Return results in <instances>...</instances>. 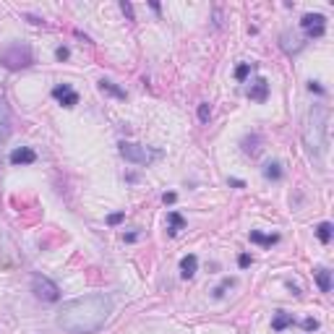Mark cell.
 Masks as SVG:
<instances>
[{"label": "cell", "mask_w": 334, "mask_h": 334, "mask_svg": "<svg viewBox=\"0 0 334 334\" xmlns=\"http://www.w3.org/2000/svg\"><path fill=\"white\" fill-rule=\"evenodd\" d=\"M110 314H113V298L105 293H94L63 303L55 321L68 334H94L105 326Z\"/></svg>", "instance_id": "obj_1"}, {"label": "cell", "mask_w": 334, "mask_h": 334, "mask_svg": "<svg viewBox=\"0 0 334 334\" xmlns=\"http://www.w3.org/2000/svg\"><path fill=\"white\" fill-rule=\"evenodd\" d=\"M303 141L314 157H324L329 146V110L324 105H314L303 120Z\"/></svg>", "instance_id": "obj_2"}, {"label": "cell", "mask_w": 334, "mask_h": 334, "mask_svg": "<svg viewBox=\"0 0 334 334\" xmlns=\"http://www.w3.org/2000/svg\"><path fill=\"white\" fill-rule=\"evenodd\" d=\"M34 63V55H32V47L24 42H11L8 47L0 53V65L8 71H21V68H29Z\"/></svg>", "instance_id": "obj_3"}, {"label": "cell", "mask_w": 334, "mask_h": 334, "mask_svg": "<svg viewBox=\"0 0 334 334\" xmlns=\"http://www.w3.org/2000/svg\"><path fill=\"white\" fill-rule=\"evenodd\" d=\"M118 151H120V157L131 165H151V160H157L160 157V151L157 149H146L141 144H133V141H120L118 144Z\"/></svg>", "instance_id": "obj_4"}, {"label": "cell", "mask_w": 334, "mask_h": 334, "mask_svg": "<svg viewBox=\"0 0 334 334\" xmlns=\"http://www.w3.org/2000/svg\"><path fill=\"white\" fill-rule=\"evenodd\" d=\"M32 293L42 303H58L60 300V287L50 277H44V274H34L32 277Z\"/></svg>", "instance_id": "obj_5"}, {"label": "cell", "mask_w": 334, "mask_h": 334, "mask_svg": "<svg viewBox=\"0 0 334 334\" xmlns=\"http://www.w3.org/2000/svg\"><path fill=\"white\" fill-rule=\"evenodd\" d=\"M300 27L305 29L308 39H319V37H324V32H326V18H324L321 13H305V16L300 18Z\"/></svg>", "instance_id": "obj_6"}, {"label": "cell", "mask_w": 334, "mask_h": 334, "mask_svg": "<svg viewBox=\"0 0 334 334\" xmlns=\"http://www.w3.org/2000/svg\"><path fill=\"white\" fill-rule=\"evenodd\" d=\"M53 97H55L63 107H76V105H79V94L73 92L71 84H58V86L53 89Z\"/></svg>", "instance_id": "obj_7"}, {"label": "cell", "mask_w": 334, "mask_h": 334, "mask_svg": "<svg viewBox=\"0 0 334 334\" xmlns=\"http://www.w3.org/2000/svg\"><path fill=\"white\" fill-rule=\"evenodd\" d=\"M11 128H13V118H11V107L8 102L0 97V144H6L11 136Z\"/></svg>", "instance_id": "obj_8"}, {"label": "cell", "mask_w": 334, "mask_h": 334, "mask_svg": "<svg viewBox=\"0 0 334 334\" xmlns=\"http://www.w3.org/2000/svg\"><path fill=\"white\" fill-rule=\"evenodd\" d=\"M11 165H34L37 162V151L34 149H29V146H16L13 151H11Z\"/></svg>", "instance_id": "obj_9"}, {"label": "cell", "mask_w": 334, "mask_h": 334, "mask_svg": "<svg viewBox=\"0 0 334 334\" xmlns=\"http://www.w3.org/2000/svg\"><path fill=\"white\" fill-rule=\"evenodd\" d=\"M248 97H251L253 102H266V97H269V81L259 79V81L248 89Z\"/></svg>", "instance_id": "obj_10"}, {"label": "cell", "mask_w": 334, "mask_h": 334, "mask_svg": "<svg viewBox=\"0 0 334 334\" xmlns=\"http://www.w3.org/2000/svg\"><path fill=\"white\" fill-rule=\"evenodd\" d=\"M196 269H198V259H196L193 253H188V256L181 259V277H183V279H191V277L196 274Z\"/></svg>", "instance_id": "obj_11"}, {"label": "cell", "mask_w": 334, "mask_h": 334, "mask_svg": "<svg viewBox=\"0 0 334 334\" xmlns=\"http://www.w3.org/2000/svg\"><path fill=\"white\" fill-rule=\"evenodd\" d=\"M240 146H243V154H251V157H256V154L261 151V136H259V133L246 136V139L240 141Z\"/></svg>", "instance_id": "obj_12"}, {"label": "cell", "mask_w": 334, "mask_h": 334, "mask_svg": "<svg viewBox=\"0 0 334 334\" xmlns=\"http://www.w3.org/2000/svg\"><path fill=\"white\" fill-rule=\"evenodd\" d=\"M183 227H186V219H183L181 214H177V212H170V214H167V235H170V238H175V235L181 233Z\"/></svg>", "instance_id": "obj_13"}, {"label": "cell", "mask_w": 334, "mask_h": 334, "mask_svg": "<svg viewBox=\"0 0 334 334\" xmlns=\"http://www.w3.org/2000/svg\"><path fill=\"white\" fill-rule=\"evenodd\" d=\"M264 177H266V181H282V177H285V170H282V162H266L264 165Z\"/></svg>", "instance_id": "obj_14"}, {"label": "cell", "mask_w": 334, "mask_h": 334, "mask_svg": "<svg viewBox=\"0 0 334 334\" xmlns=\"http://www.w3.org/2000/svg\"><path fill=\"white\" fill-rule=\"evenodd\" d=\"M316 282H319V290L321 293H331V272L326 269V266H319V269L314 272Z\"/></svg>", "instance_id": "obj_15"}, {"label": "cell", "mask_w": 334, "mask_h": 334, "mask_svg": "<svg viewBox=\"0 0 334 334\" xmlns=\"http://www.w3.org/2000/svg\"><path fill=\"white\" fill-rule=\"evenodd\" d=\"M97 86H99V92H107V94H113V97H118V99H125V97H128V94H125V89L115 86V84L110 81V79H102Z\"/></svg>", "instance_id": "obj_16"}, {"label": "cell", "mask_w": 334, "mask_h": 334, "mask_svg": "<svg viewBox=\"0 0 334 334\" xmlns=\"http://www.w3.org/2000/svg\"><path fill=\"white\" fill-rule=\"evenodd\" d=\"M248 240L251 243H259V246H274V243H279V235H264L259 230H251L248 233Z\"/></svg>", "instance_id": "obj_17"}, {"label": "cell", "mask_w": 334, "mask_h": 334, "mask_svg": "<svg viewBox=\"0 0 334 334\" xmlns=\"http://www.w3.org/2000/svg\"><path fill=\"white\" fill-rule=\"evenodd\" d=\"M295 319H293V314H285V311H277V316H274V321H272V329L274 331H285L287 326H290Z\"/></svg>", "instance_id": "obj_18"}, {"label": "cell", "mask_w": 334, "mask_h": 334, "mask_svg": "<svg viewBox=\"0 0 334 334\" xmlns=\"http://www.w3.org/2000/svg\"><path fill=\"white\" fill-rule=\"evenodd\" d=\"M230 287H235V277H225V279H222V282L214 287V290H212V295L219 300V298H225V293L230 290Z\"/></svg>", "instance_id": "obj_19"}, {"label": "cell", "mask_w": 334, "mask_h": 334, "mask_svg": "<svg viewBox=\"0 0 334 334\" xmlns=\"http://www.w3.org/2000/svg\"><path fill=\"white\" fill-rule=\"evenodd\" d=\"M331 233H334L331 222H321V225L316 227V238H319L321 243H329V240H331Z\"/></svg>", "instance_id": "obj_20"}, {"label": "cell", "mask_w": 334, "mask_h": 334, "mask_svg": "<svg viewBox=\"0 0 334 334\" xmlns=\"http://www.w3.org/2000/svg\"><path fill=\"white\" fill-rule=\"evenodd\" d=\"M209 118H212V105H209V102H201V105H198V120L209 123Z\"/></svg>", "instance_id": "obj_21"}, {"label": "cell", "mask_w": 334, "mask_h": 334, "mask_svg": "<svg viewBox=\"0 0 334 334\" xmlns=\"http://www.w3.org/2000/svg\"><path fill=\"white\" fill-rule=\"evenodd\" d=\"M248 73H251V63H240L238 68H235V79H238V81H246Z\"/></svg>", "instance_id": "obj_22"}, {"label": "cell", "mask_w": 334, "mask_h": 334, "mask_svg": "<svg viewBox=\"0 0 334 334\" xmlns=\"http://www.w3.org/2000/svg\"><path fill=\"white\" fill-rule=\"evenodd\" d=\"M120 11H123V16L128 18V21H133L136 16H133V6L128 3V0H120Z\"/></svg>", "instance_id": "obj_23"}, {"label": "cell", "mask_w": 334, "mask_h": 334, "mask_svg": "<svg viewBox=\"0 0 334 334\" xmlns=\"http://www.w3.org/2000/svg\"><path fill=\"white\" fill-rule=\"evenodd\" d=\"M123 219H125V212H115V214L107 217V225H120Z\"/></svg>", "instance_id": "obj_24"}, {"label": "cell", "mask_w": 334, "mask_h": 334, "mask_svg": "<svg viewBox=\"0 0 334 334\" xmlns=\"http://www.w3.org/2000/svg\"><path fill=\"white\" fill-rule=\"evenodd\" d=\"M251 264H253V256H251V253H240V256H238V266H243V269L251 266Z\"/></svg>", "instance_id": "obj_25"}, {"label": "cell", "mask_w": 334, "mask_h": 334, "mask_svg": "<svg viewBox=\"0 0 334 334\" xmlns=\"http://www.w3.org/2000/svg\"><path fill=\"white\" fill-rule=\"evenodd\" d=\"M55 58H58V60H68V58H71V50H68V47H58V50H55Z\"/></svg>", "instance_id": "obj_26"}, {"label": "cell", "mask_w": 334, "mask_h": 334, "mask_svg": "<svg viewBox=\"0 0 334 334\" xmlns=\"http://www.w3.org/2000/svg\"><path fill=\"white\" fill-rule=\"evenodd\" d=\"M303 329H305V331H316V329H319V321H316V319H305V321H303Z\"/></svg>", "instance_id": "obj_27"}, {"label": "cell", "mask_w": 334, "mask_h": 334, "mask_svg": "<svg viewBox=\"0 0 334 334\" xmlns=\"http://www.w3.org/2000/svg\"><path fill=\"white\" fill-rule=\"evenodd\" d=\"M162 201H165V204H175V201H177V193H172V191L162 193Z\"/></svg>", "instance_id": "obj_28"}, {"label": "cell", "mask_w": 334, "mask_h": 334, "mask_svg": "<svg viewBox=\"0 0 334 334\" xmlns=\"http://www.w3.org/2000/svg\"><path fill=\"white\" fill-rule=\"evenodd\" d=\"M308 89H311V92H316V94H324V86L319 81H308Z\"/></svg>", "instance_id": "obj_29"}, {"label": "cell", "mask_w": 334, "mask_h": 334, "mask_svg": "<svg viewBox=\"0 0 334 334\" xmlns=\"http://www.w3.org/2000/svg\"><path fill=\"white\" fill-rule=\"evenodd\" d=\"M227 183H230L233 188H246V183H243V181H240V177H230V181H227Z\"/></svg>", "instance_id": "obj_30"}, {"label": "cell", "mask_w": 334, "mask_h": 334, "mask_svg": "<svg viewBox=\"0 0 334 334\" xmlns=\"http://www.w3.org/2000/svg\"><path fill=\"white\" fill-rule=\"evenodd\" d=\"M136 238H139V233H128V235H123V240H125V243H133Z\"/></svg>", "instance_id": "obj_31"}]
</instances>
